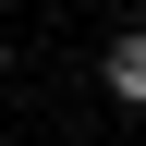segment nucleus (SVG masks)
<instances>
[{
    "label": "nucleus",
    "instance_id": "f257e3e1",
    "mask_svg": "<svg viewBox=\"0 0 146 146\" xmlns=\"http://www.w3.org/2000/svg\"><path fill=\"white\" fill-rule=\"evenodd\" d=\"M98 85L122 110H146V36H110V61H98Z\"/></svg>",
    "mask_w": 146,
    "mask_h": 146
}]
</instances>
